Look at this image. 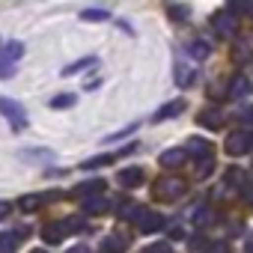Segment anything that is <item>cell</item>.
Listing matches in <instances>:
<instances>
[{
  "mask_svg": "<svg viewBox=\"0 0 253 253\" xmlns=\"http://www.w3.org/2000/svg\"><path fill=\"white\" fill-rule=\"evenodd\" d=\"M21 244L18 232H6V235H0V253H15Z\"/></svg>",
  "mask_w": 253,
  "mask_h": 253,
  "instance_id": "cell-14",
  "label": "cell"
},
{
  "mask_svg": "<svg viewBox=\"0 0 253 253\" xmlns=\"http://www.w3.org/2000/svg\"><path fill=\"white\" fill-rule=\"evenodd\" d=\"M173 81H176L179 86H188V84L194 81V72H191L185 63H176V75H173Z\"/></svg>",
  "mask_w": 253,
  "mask_h": 253,
  "instance_id": "cell-16",
  "label": "cell"
},
{
  "mask_svg": "<svg viewBox=\"0 0 253 253\" xmlns=\"http://www.w3.org/2000/svg\"><path fill=\"white\" fill-rule=\"evenodd\" d=\"M209 220H211V211H209V209H200V211L194 214V223H197V226H206Z\"/></svg>",
  "mask_w": 253,
  "mask_h": 253,
  "instance_id": "cell-28",
  "label": "cell"
},
{
  "mask_svg": "<svg viewBox=\"0 0 253 253\" xmlns=\"http://www.w3.org/2000/svg\"><path fill=\"white\" fill-rule=\"evenodd\" d=\"M235 57H238L241 63H247V60L253 57V42H244V45H238V51H235Z\"/></svg>",
  "mask_w": 253,
  "mask_h": 253,
  "instance_id": "cell-24",
  "label": "cell"
},
{
  "mask_svg": "<svg viewBox=\"0 0 253 253\" xmlns=\"http://www.w3.org/2000/svg\"><path fill=\"white\" fill-rule=\"evenodd\" d=\"M146 253H170V241H161V244H152V247H146Z\"/></svg>",
  "mask_w": 253,
  "mask_h": 253,
  "instance_id": "cell-30",
  "label": "cell"
},
{
  "mask_svg": "<svg viewBox=\"0 0 253 253\" xmlns=\"http://www.w3.org/2000/svg\"><path fill=\"white\" fill-rule=\"evenodd\" d=\"M247 253H253V238H250V241H247Z\"/></svg>",
  "mask_w": 253,
  "mask_h": 253,
  "instance_id": "cell-36",
  "label": "cell"
},
{
  "mask_svg": "<svg viewBox=\"0 0 253 253\" xmlns=\"http://www.w3.org/2000/svg\"><path fill=\"white\" fill-rule=\"evenodd\" d=\"M167 15L176 18V21H185V18L191 15V9H188L185 3H167Z\"/></svg>",
  "mask_w": 253,
  "mask_h": 253,
  "instance_id": "cell-19",
  "label": "cell"
},
{
  "mask_svg": "<svg viewBox=\"0 0 253 253\" xmlns=\"http://www.w3.org/2000/svg\"><path fill=\"white\" fill-rule=\"evenodd\" d=\"M188 155H194L197 161H206V158H211V146L203 140V137H194V140H188V149H185Z\"/></svg>",
  "mask_w": 253,
  "mask_h": 253,
  "instance_id": "cell-7",
  "label": "cell"
},
{
  "mask_svg": "<svg viewBox=\"0 0 253 253\" xmlns=\"http://www.w3.org/2000/svg\"><path fill=\"white\" fill-rule=\"evenodd\" d=\"M247 179H244V173L238 170V167H232L229 173H226V185H244Z\"/></svg>",
  "mask_w": 253,
  "mask_h": 253,
  "instance_id": "cell-25",
  "label": "cell"
},
{
  "mask_svg": "<svg viewBox=\"0 0 253 253\" xmlns=\"http://www.w3.org/2000/svg\"><path fill=\"white\" fill-rule=\"evenodd\" d=\"M247 12H250V15H253V0H250V3H247Z\"/></svg>",
  "mask_w": 253,
  "mask_h": 253,
  "instance_id": "cell-37",
  "label": "cell"
},
{
  "mask_svg": "<svg viewBox=\"0 0 253 253\" xmlns=\"http://www.w3.org/2000/svg\"><path fill=\"white\" fill-rule=\"evenodd\" d=\"M158 188H161V197H164V200H179V197L185 194L188 185H185L182 179H164Z\"/></svg>",
  "mask_w": 253,
  "mask_h": 253,
  "instance_id": "cell-6",
  "label": "cell"
},
{
  "mask_svg": "<svg viewBox=\"0 0 253 253\" xmlns=\"http://www.w3.org/2000/svg\"><path fill=\"white\" fill-rule=\"evenodd\" d=\"M253 149V131H232L229 137H226V152L229 155H244V152H250Z\"/></svg>",
  "mask_w": 253,
  "mask_h": 253,
  "instance_id": "cell-1",
  "label": "cell"
},
{
  "mask_svg": "<svg viewBox=\"0 0 253 253\" xmlns=\"http://www.w3.org/2000/svg\"><path fill=\"white\" fill-rule=\"evenodd\" d=\"M24 211H36V209H42L45 206V197H39V194H30V197H21V203H18Z\"/></svg>",
  "mask_w": 253,
  "mask_h": 253,
  "instance_id": "cell-17",
  "label": "cell"
},
{
  "mask_svg": "<svg viewBox=\"0 0 253 253\" xmlns=\"http://www.w3.org/2000/svg\"><path fill=\"white\" fill-rule=\"evenodd\" d=\"M247 3H250V0H229V15H235V12H247Z\"/></svg>",
  "mask_w": 253,
  "mask_h": 253,
  "instance_id": "cell-26",
  "label": "cell"
},
{
  "mask_svg": "<svg viewBox=\"0 0 253 253\" xmlns=\"http://www.w3.org/2000/svg\"><path fill=\"white\" fill-rule=\"evenodd\" d=\"M134 220H137V229H140V232H158V229L164 226V220H161L155 211H143V209L137 211Z\"/></svg>",
  "mask_w": 253,
  "mask_h": 253,
  "instance_id": "cell-4",
  "label": "cell"
},
{
  "mask_svg": "<svg viewBox=\"0 0 253 253\" xmlns=\"http://www.w3.org/2000/svg\"><path fill=\"white\" fill-rule=\"evenodd\" d=\"M33 253H45V250H33Z\"/></svg>",
  "mask_w": 253,
  "mask_h": 253,
  "instance_id": "cell-38",
  "label": "cell"
},
{
  "mask_svg": "<svg viewBox=\"0 0 253 253\" xmlns=\"http://www.w3.org/2000/svg\"><path fill=\"white\" fill-rule=\"evenodd\" d=\"M122 247H125V241L122 238H116V235H110V238H104L101 241V253H122Z\"/></svg>",
  "mask_w": 253,
  "mask_h": 253,
  "instance_id": "cell-18",
  "label": "cell"
},
{
  "mask_svg": "<svg viewBox=\"0 0 253 253\" xmlns=\"http://www.w3.org/2000/svg\"><path fill=\"white\" fill-rule=\"evenodd\" d=\"M191 54H194L197 60H206V57L211 54V48H209V42H203V39H197V42L191 45Z\"/></svg>",
  "mask_w": 253,
  "mask_h": 253,
  "instance_id": "cell-23",
  "label": "cell"
},
{
  "mask_svg": "<svg viewBox=\"0 0 253 253\" xmlns=\"http://www.w3.org/2000/svg\"><path fill=\"white\" fill-rule=\"evenodd\" d=\"M69 232H72V223H69V220L48 223V226H45V241H48V244H60V241H63Z\"/></svg>",
  "mask_w": 253,
  "mask_h": 253,
  "instance_id": "cell-5",
  "label": "cell"
},
{
  "mask_svg": "<svg viewBox=\"0 0 253 253\" xmlns=\"http://www.w3.org/2000/svg\"><path fill=\"white\" fill-rule=\"evenodd\" d=\"M244 119H247V122H253V107H247V110H244Z\"/></svg>",
  "mask_w": 253,
  "mask_h": 253,
  "instance_id": "cell-35",
  "label": "cell"
},
{
  "mask_svg": "<svg viewBox=\"0 0 253 253\" xmlns=\"http://www.w3.org/2000/svg\"><path fill=\"white\" fill-rule=\"evenodd\" d=\"M107 206H110V203L95 194V197H89V200L84 203V214H101V211H107Z\"/></svg>",
  "mask_w": 253,
  "mask_h": 253,
  "instance_id": "cell-12",
  "label": "cell"
},
{
  "mask_svg": "<svg viewBox=\"0 0 253 253\" xmlns=\"http://www.w3.org/2000/svg\"><path fill=\"white\" fill-rule=\"evenodd\" d=\"M200 125H206V128H220L223 125V116L217 110H203L200 113Z\"/></svg>",
  "mask_w": 253,
  "mask_h": 253,
  "instance_id": "cell-15",
  "label": "cell"
},
{
  "mask_svg": "<svg viewBox=\"0 0 253 253\" xmlns=\"http://www.w3.org/2000/svg\"><path fill=\"white\" fill-rule=\"evenodd\" d=\"M250 92V81L244 78V75H235L232 81H229V89H226V95L229 98H244Z\"/></svg>",
  "mask_w": 253,
  "mask_h": 253,
  "instance_id": "cell-8",
  "label": "cell"
},
{
  "mask_svg": "<svg viewBox=\"0 0 253 253\" xmlns=\"http://www.w3.org/2000/svg\"><path fill=\"white\" fill-rule=\"evenodd\" d=\"M211 173V158H206V161H200V170H197V179H206Z\"/></svg>",
  "mask_w": 253,
  "mask_h": 253,
  "instance_id": "cell-29",
  "label": "cell"
},
{
  "mask_svg": "<svg viewBox=\"0 0 253 253\" xmlns=\"http://www.w3.org/2000/svg\"><path fill=\"white\" fill-rule=\"evenodd\" d=\"M9 214V203H0V220H3Z\"/></svg>",
  "mask_w": 253,
  "mask_h": 253,
  "instance_id": "cell-33",
  "label": "cell"
},
{
  "mask_svg": "<svg viewBox=\"0 0 253 253\" xmlns=\"http://www.w3.org/2000/svg\"><path fill=\"white\" fill-rule=\"evenodd\" d=\"M214 30H217V36H232V33H235V18H232L229 12L214 15Z\"/></svg>",
  "mask_w": 253,
  "mask_h": 253,
  "instance_id": "cell-9",
  "label": "cell"
},
{
  "mask_svg": "<svg viewBox=\"0 0 253 253\" xmlns=\"http://www.w3.org/2000/svg\"><path fill=\"white\" fill-rule=\"evenodd\" d=\"M21 57H24V45L21 42H9L3 48V54H0V63H18Z\"/></svg>",
  "mask_w": 253,
  "mask_h": 253,
  "instance_id": "cell-11",
  "label": "cell"
},
{
  "mask_svg": "<svg viewBox=\"0 0 253 253\" xmlns=\"http://www.w3.org/2000/svg\"><path fill=\"white\" fill-rule=\"evenodd\" d=\"M203 247H206V238H203V235L191 238V250H203Z\"/></svg>",
  "mask_w": 253,
  "mask_h": 253,
  "instance_id": "cell-32",
  "label": "cell"
},
{
  "mask_svg": "<svg viewBox=\"0 0 253 253\" xmlns=\"http://www.w3.org/2000/svg\"><path fill=\"white\" fill-rule=\"evenodd\" d=\"M15 75V63H0V78H12Z\"/></svg>",
  "mask_w": 253,
  "mask_h": 253,
  "instance_id": "cell-31",
  "label": "cell"
},
{
  "mask_svg": "<svg viewBox=\"0 0 253 253\" xmlns=\"http://www.w3.org/2000/svg\"><path fill=\"white\" fill-rule=\"evenodd\" d=\"M101 191H104V182L98 179V182H86V185H81L75 194H78V197H89V194H101Z\"/></svg>",
  "mask_w": 253,
  "mask_h": 253,
  "instance_id": "cell-21",
  "label": "cell"
},
{
  "mask_svg": "<svg viewBox=\"0 0 253 253\" xmlns=\"http://www.w3.org/2000/svg\"><path fill=\"white\" fill-rule=\"evenodd\" d=\"M75 104V92H63V95H57V98H51V107L54 110H63V107H72Z\"/></svg>",
  "mask_w": 253,
  "mask_h": 253,
  "instance_id": "cell-22",
  "label": "cell"
},
{
  "mask_svg": "<svg viewBox=\"0 0 253 253\" xmlns=\"http://www.w3.org/2000/svg\"><path fill=\"white\" fill-rule=\"evenodd\" d=\"M69 253H89V250H86V247H84V244H78V247H72V250H69Z\"/></svg>",
  "mask_w": 253,
  "mask_h": 253,
  "instance_id": "cell-34",
  "label": "cell"
},
{
  "mask_svg": "<svg viewBox=\"0 0 253 253\" xmlns=\"http://www.w3.org/2000/svg\"><path fill=\"white\" fill-rule=\"evenodd\" d=\"M143 179H146L143 167H122L119 170V185L122 188H137V185H143Z\"/></svg>",
  "mask_w": 253,
  "mask_h": 253,
  "instance_id": "cell-2",
  "label": "cell"
},
{
  "mask_svg": "<svg viewBox=\"0 0 253 253\" xmlns=\"http://www.w3.org/2000/svg\"><path fill=\"white\" fill-rule=\"evenodd\" d=\"M86 66H95V57H84V60L72 63V66H66V69H63V75H66V78H72V75H78V72H81V69H86Z\"/></svg>",
  "mask_w": 253,
  "mask_h": 253,
  "instance_id": "cell-20",
  "label": "cell"
},
{
  "mask_svg": "<svg viewBox=\"0 0 253 253\" xmlns=\"http://www.w3.org/2000/svg\"><path fill=\"white\" fill-rule=\"evenodd\" d=\"M185 110V101H173V104H164L158 113H155V122H164V119H170V116H179Z\"/></svg>",
  "mask_w": 253,
  "mask_h": 253,
  "instance_id": "cell-13",
  "label": "cell"
},
{
  "mask_svg": "<svg viewBox=\"0 0 253 253\" xmlns=\"http://www.w3.org/2000/svg\"><path fill=\"white\" fill-rule=\"evenodd\" d=\"M188 161V152L185 149H167L164 155H161V164L164 167H182Z\"/></svg>",
  "mask_w": 253,
  "mask_h": 253,
  "instance_id": "cell-10",
  "label": "cell"
},
{
  "mask_svg": "<svg viewBox=\"0 0 253 253\" xmlns=\"http://www.w3.org/2000/svg\"><path fill=\"white\" fill-rule=\"evenodd\" d=\"M84 18H86V21H104V18H107V12H104V9H86V12H84Z\"/></svg>",
  "mask_w": 253,
  "mask_h": 253,
  "instance_id": "cell-27",
  "label": "cell"
},
{
  "mask_svg": "<svg viewBox=\"0 0 253 253\" xmlns=\"http://www.w3.org/2000/svg\"><path fill=\"white\" fill-rule=\"evenodd\" d=\"M0 113H6V116L12 119L15 128H24V125H27V113H24V107L15 104V101H0Z\"/></svg>",
  "mask_w": 253,
  "mask_h": 253,
  "instance_id": "cell-3",
  "label": "cell"
}]
</instances>
